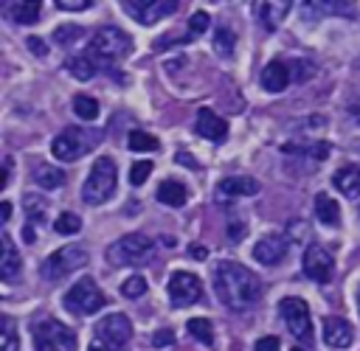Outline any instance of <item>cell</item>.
<instances>
[{
	"mask_svg": "<svg viewBox=\"0 0 360 351\" xmlns=\"http://www.w3.org/2000/svg\"><path fill=\"white\" fill-rule=\"evenodd\" d=\"M143 292H146L143 275H132V278H127V281L121 284V295H124V298H141Z\"/></svg>",
	"mask_w": 360,
	"mask_h": 351,
	"instance_id": "obj_36",
	"label": "cell"
},
{
	"mask_svg": "<svg viewBox=\"0 0 360 351\" xmlns=\"http://www.w3.org/2000/svg\"><path fill=\"white\" fill-rule=\"evenodd\" d=\"M278 312H281V320H284L287 331H290L295 340L307 343V340L312 337V320H309V306H307V300H301V298H284L281 306H278Z\"/></svg>",
	"mask_w": 360,
	"mask_h": 351,
	"instance_id": "obj_10",
	"label": "cell"
},
{
	"mask_svg": "<svg viewBox=\"0 0 360 351\" xmlns=\"http://www.w3.org/2000/svg\"><path fill=\"white\" fill-rule=\"evenodd\" d=\"M121 6H124V11H127L135 22L152 25V22H158V20L169 17V14H174L180 3H177V0H127V3H121Z\"/></svg>",
	"mask_w": 360,
	"mask_h": 351,
	"instance_id": "obj_12",
	"label": "cell"
},
{
	"mask_svg": "<svg viewBox=\"0 0 360 351\" xmlns=\"http://www.w3.org/2000/svg\"><path fill=\"white\" fill-rule=\"evenodd\" d=\"M284 152L287 154H298V157H307V160H323L329 154V146L323 140H307L304 146L301 143H284Z\"/></svg>",
	"mask_w": 360,
	"mask_h": 351,
	"instance_id": "obj_23",
	"label": "cell"
},
{
	"mask_svg": "<svg viewBox=\"0 0 360 351\" xmlns=\"http://www.w3.org/2000/svg\"><path fill=\"white\" fill-rule=\"evenodd\" d=\"M65 70H68V73H73L79 81H87V79H93V76H96L98 65H96L87 53H79V56H70V59L65 62Z\"/></svg>",
	"mask_w": 360,
	"mask_h": 351,
	"instance_id": "obj_25",
	"label": "cell"
},
{
	"mask_svg": "<svg viewBox=\"0 0 360 351\" xmlns=\"http://www.w3.org/2000/svg\"><path fill=\"white\" fill-rule=\"evenodd\" d=\"M8 216H11V202H3V205H0V219L8 222Z\"/></svg>",
	"mask_w": 360,
	"mask_h": 351,
	"instance_id": "obj_45",
	"label": "cell"
},
{
	"mask_svg": "<svg viewBox=\"0 0 360 351\" xmlns=\"http://www.w3.org/2000/svg\"><path fill=\"white\" fill-rule=\"evenodd\" d=\"M194 129H197L205 140H214V143L225 140V135H228L225 118H219L214 110H200V112H197V121H194Z\"/></svg>",
	"mask_w": 360,
	"mask_h": 351,
	"instance_id": "obj_16",
	"label": "cell"
},
{
	"mask_svg": "<svg viewBox=\"0 0 360 351\" xmlns=\"http://www.w3.org/2000/svg\"><path fill=\"white\" fill-rule=\"evenodd\" d=\"M233 45H236V37L231 28H219L214 34V51L222 56V59H231L233 56Z\"/></svg>",
	"mask_w": 360,
	"mask_h": 351,
	"instance_id": "obj_33",
	"label": "cell"
},
{
	"mask_svg": "<svg viewBox=\"0 0 360 351\" xmlns=\"http://www.w3.org/2000/svg\"><path fill=\"white\" fill-rule=\"evenodd\" d=\"M53 37H56V42H73L79 37V25H59Z\"/></svg>",
	"mask_w": 360,
	"mask_h": 351,
	"instance_id": "obj_38",
	"label": "cell"
},
{
	"mask_svg": "<svg viewBox=\"0 0 360 351\" xmlns=\"http://www.w3.org/2000/svg\"><path fill=\"white\" fill-rule=\"evenodd\" d=\"M96 345H101L104 351H127L129 337H132V323L124 312H112L107 317H101L96 323Z\"/></svg>",
	"mask_w": 360,
	"mask_h": 351,
	"instance_id": "obj_7",
	"label": "cell"
},
{
	"mask_svg": "<svg viewBox=\"0 0 360 351\" xmlns=\"http://www.w3.org/2000/svg\"><path fill=\"white\" fill-rule=\"evenodd\" d=\"M87 351H104V348H101V345H96V343H93V345H90V348H87Z\"/></svg>",
	"mask_w": 360,
	"mask_h": 351,
	"instance_id": "obj_48",
	"label": "cell"
},
{
	"mask_svg": "<svg viewBox=\"0 0 360 351\" xmlns=\"http://www.w3.org/2000/svg\"><path fill=\"white\" fill-rule=\"evenodd\" d=\"M352 115H354V121L360 124V107H354V110H352Z\"/></svg>",
	"mask_w": 360,
	"mask_h": 351,
	"instance_id": "obj_47",
	"label": "cell"
},
{
	"mask_svg": "<svg viewBox=\"0 0 360 351\" xmlns=\"http://www.w3.org/2000/svg\"><path fill=\"white\" fill-rule=\"evenodd\" d=\"M39 6L42 3H8V14L20 25H34L39 20Z\"/></svg>",
	"mask_w": 360,
	"mask_h": 351,
	"instance_id": "obj_27",
	"label": "cell"
},
{
	"mask_svg": "<svg viewBox=\"0 0 360 351\" xmlns=\"http://www.w3.org/2000/svg\"><path fill=\"white\" fill-rule=\"evenodd\" d=\"M186 329H188V334H191L194 340H200V343H205V345L214 343V326H211V320H205V317H191Z\"/></svg>",
	"mask_w": 360,
	"mask_h": 351,
	"instance_id": "obj_30",
	"label": "cell"
},
{
	"mask_svg": "<svg viewBox=\"0 0 360 351\" xmlns=\"http://www.w3.org/2000/svg\"><path fill=\"white\" fill-rule=\"evenodd\" d=\"M0 241H3L0 278H3L6 284H11V281L20 275V270H22V258H20V253H17V247H14V241H11V236H8V233H3V236H0Z\"/></svg>",
	"mask_w": 360,
	"mask_h": 351,
	"instance_id": "obj_17",
	"label": "cell"
},
{
	"mask_svg": "<svg viewBox=\"0 0 360 351\" xmlns=\"http://www.w3.org/2000/svg\"><path fill=\"white\" fill-rule=\"evenodd\" d=\"M53 230L59 233V236H73V233H79L82 230V219L76 216V213H59L56 219H53Z\"/></svg>",
	"mask_w": 360,
	"mask_h": 351,
	"instance_id": "obj_34",
	"label": "cell"
},
{
	"mask_svg": "<svg viewBox=\"0 0 360 351\" xmlns=\"http://www.w3.org/2000/svg\"><path fill=\"white\" fill-rule=\"evenodd\" d=\"M208 22H211L208 11H194V14H191V20H188V34L183 37V42H188V39L200 37V34H202V31L208 28Z\"/></svg>",
	"mask_w": 360,
	"mask_h": 351,
	"instance_id": "obj_35",
	"label": "cell"
},
{
	"mask_svg": "<svg viewBox=\"0 0 360 351\" xmlns=\"http://www.w3.org/2000/svg\"><path fill=\"white\" fill-rule=\"evenodd\" d=\"M332 183L338 185V191H340L343 197H349V199L360 197V166H354V163L340 166V168L332 174Z\"/></svg>",
	"mask_w": 360,
	"mask_h": 351,
	"instance_id": "obj_19",
	"label": "cell"
},
{
	"mask_svg": "<svg viewBox=\"0 0 360 351\" xmlns=\"http://www.w3.org/2000/svg\"><path fill=\"white\" fill-rule=\"evenodd\" d=\"M214 292L228 309L245 312L262 298V284L248 267L236 261H219L214 267Z\"/></svg>",
	"mask_w": 360,
	"mask_h": 351,
	"instance_id": "obj_1",
	"label": "cell"
},
{
	"mask_svg": "<svg viewBox=\"0 0 360 351\" xmlns=\"http://www.w3.org/2000/svg\"><path fill=\"white\" fill-rule=\"evenodd\" d=\"M104 303H107V298H104V292L98 289V284H96L93 278H79V281L68 289V295H65V306H68L73 314H93V312H98Z\"/></svg>",
	"mask_w": 360,
	"mask_h": 351,
	"instance_id": "obj_9",
	"label": "cell"
},
{
	"mask_svg": "<svg viewBox=\"0 0 360 351\" xmlns=\"http://www.w3.org/2000/svg\"><path fill=\"white\" fill-rule=\"evenodd\" d=\"M115 185H118V168H115V160L112 157H98L82 185V199L87 205H104L112 194H115Z\"/></svg>",
	"mask_w": 360,
	"mask_h": 351,
	"instance_id": "obj_3",
	"label": "cell"
},
{
	"mask_svg": "<svg viewBox=\"0 0 360 351\" xmlns=\"http://www.w3.org/2000/svg\"><path fill=\"white\" fill-rule=\"evenodd\" d=\"M0 351H17V326L14 317H0Z\"/></svg>",
	"mask_w": 360,
	"mask_h": 351,
	"instance_id": "obj_31",
	"label": "cell"
},
{
	"mask_svg": "<svg viewBox=\"0 0 360 351\" xmlns=\"http://www.w3.org/2000/svg\"><path fill=\"white\" fill-rule=\"evenodd\" d=\"M155 253V241L143 233H127L121 236L118 241L110 244L107 250V261L112 267H138V264H146Z\"/></svg>",
	"mask_w": 360,
	"mask_h": 351,
	"instance_id": "obj_4",
	"label": "cell"
},
{
	"mask_svg": "<svg viewBox=\"0 0 360 351\" xmlns=\"http://www.w3.org/2000/svg\"><path fill=\"white\" fill-rule=\"evenodd\" d=\"M315 216L323 225H338L340 222V208L329 194H315Z\"/></svg>",
	"mask_w": 360,
	"mask_h": 351,
	"instance_id": "obj_26",
	"label": "cell"
},
{
	"mask_svg": "<svg viewBox=\"0 0 360 351\" xmlns=\"http://www.w3.org/2000/svg\"><path fill=\"white\" fill-rule=\"evenodd\" d=\"M177 163H183V166H188V168H197V163H194L191 154H180V152H177Z\"/></svg>",
	"mask_w": 360,
	"mask_h": 351,
	"instance_id": "obj_44",
	"label": "cell"
},
{
	"mask_svg": "<svg viewBox=\"0 0 360 351\" xmlns=\"http://www.w3.org/2000/svg\"><path fill=\"white\" fill-rule=\"evenodd\" d=\"M239 236H242V225H236V222H233V225H231V239L236 241Z\"/></svg>",
	"mask_w": 360,
	"mask_h": 351,
	"instance_id": "obj_46",
	"label": "cell"
},
{
	"mask_svg": "<svg viewBox=\"0 0 360 351\" xmlns=\"http://www.w3.org/2000/svg\"><path fill=\"white\" fill-rule=\"evenodd\" d=\"M287 250H290L287 236L270 233V236H262V239L253 244V258H256L259 264H264V267H276V264L287 256Z\"/></svg>",
	"mask_w": 360,
	"mask_h": 351,
	"instance_id": "obj_14",
	"label": "cell"
},
{
	"mask_svg": "<svg viewBox=\"0 0 360 351\" xmlns=\"http://www.w3.org/2000/svg\"><path fill=\"white\" fill-rule=\"evenodd\" d=\"M96 143H98V132H96V129L68 126V129H62V132L53 138L51 149H53V157H56V160L70 163V160H79L82 154H87Z\"/></svg>",
	"mask_w": 360,
	"mask_h": 351,
	"instance_id": "obj_5",
	"label": "cell"
},
{
	"mask_svg": "<svg viewBox=\"0 0 360 351\" xmlns=\"http://www.w3.org/2000/svg\"><path fill=\"white\" fill-rule=\"evenodd\" d=\"M174 343V331H169V329H160V331H155V337H152V345L155 348H169Z\"/></svg>",
	"mask_w": 360,
	"mask_h": 351,
	"instance_id": "obj_39",
	"label": "cell"
},
{
	"mask_svg": "<svg viewBox=\"0 0 360 351\" xmlns=\"http://www.w3.org/2000/svg\"><path fill=\"white\" fill-rule=\"evenodd\" d=\"M188 253H191V258H197V261H205V258H208V250H205V247H200V244H191V247H188Z\"/></svg>",
	"mask_w": 360,
	"mask_h": 351,
	"instance_id": "obj_42",
	"label": "cell"
},
{
	"mask_svg": "<svg viewBox=\"0 0 360 351\" xmlns=\"http://www.w3.org/2000/svg\"><path fill=\"white\" fill-rule=\"evenodd\" d=\"M56 6H59L62 11H82V8L93 6V3H90V0H56Z\"/></svg>",
	"mask_w": 360,
	"mask_h": 351,
	"instance_id": "obj_40",
	"label": "cell"
},
{
	"mask_svg": "<svg viewBox=\"0 0 360 351\" xmlns=\"http://www.w3.org/2000/svg\"><path fill=\"white\" fill-rule=\"evenodd\" d=\"M34 334V351H76V334L65 323L53 317H42L31 329Z\"/></svg>",
	"mask_w": 360,
	"mask_h": 351,
	"instance_id": "obj_6",
	"label": "cell"
},
{
	"mask_svg": "<svg viewBox=\"0 0 360 351\" xmlns=\"http://www.w3.org/2000/svg\"><path fill=\"white\" fill-rule=\"evenodd\" d=\"M290 6H292V3H256V14H259V20L264 22L267 31H276L278 22L287 17Z\"/></svg>",
	"mask_w": 360,
	"mask_h": 351,
	"instance_id": "obj_21",
	"label": "cell"
},
{
	"mask_svg": "<svg viewBox=\"0 0 360 351\" xmlns=\"http://www.w3.org/2000/svg\"><path fill=\"white\" fill-rule=\"evenodd\" d=\"M186 199H188V191H186L183 183H177V180H163V183L158 185V202L172 205V208H180Z\"/></svg>",
	"mask_w": 360,
	"mask_h": 351,
	"instance_id": "obj_22",
	"label": "cell"
},
{
	"mask_svg": "<svg viewBox=\"0 0 360 351\" xmlns=\"http://www.w3.org/2000/svg\"><path fill=\"white\" fill-rule=\"evenodd\" d=\"M129 51H132V39H129L121 28H115V25L98 28V31L90 37V42H87V56H90L98 67H110V65L127 59Z\"/></svg>",
	"mask_w": 360,
	"mask_h": 351,
	"instance_id": "obj_2",
	"label": "cell"
},
{
	"mask_svg": "<svg viewBox=\"0 0 360 351\" xmlns=\"http://www.w3.org/2000/svg\"><path fill=\"white\" fill-rule=\"evenodd\" d=\"M290 351H304V348H298V345H292V348H290Z\"/></svg>",
	"mask_w": 360,
	"mask_h": 351,
	"instance_id": "obj_49",
	"label": "cell"
},
{
	"mask_svg": "<svg viewBox=\"0 0 360 351\" xmlns=\"http://www.w3.org/2000/svg\"><path fill=\"white\" fill-rule=\"evenodd\" d=\"M149 171H152V163H149V160L135 163V166L129 168V183H132V185H143L146 177H149Z\"/></svg>",
	"mask_w": 360,
	"mask_h": 351,
	"instance_id": "obj_37",
	"label": "cell"
},
{
	"mask_svg": "<svg viewBox=\"0 0 360 351\" xmlns=\"http://www.w3.org/2000/svg\"><path fill=\"white\" fill-rule=\"evenodd\" d=\"M301 267H304V275H307L309 281H315V284H329V281H332V272H335V258H332V253H329L323 244H309V247L304 250Z\"/></svg>",
	"mask_w": 360,
	"mask_h": 351,
	"instance_id": "obj_13",
	"label": "cell"
},
{
	"mask_svg": "<svg viewBox=\"0 0 360 351\" xmlns=\"http://www.w3.org/2000/svg\"><path fill=\"white\" fill-rule=\"evenodd\" d=\"M256 351H278V340L276 337H259L256 340Z\"/></svg>",
	"mask_w": 360,
	"mask_h": 351,
	"instance_id": "obj_41",
	"label": "cell"
},
{
	"mask_svg": "<svg viewBox=\"0 0 360 351\" xmlns=\"http://www.w3.org/2000/svg\"><path fill=\"white\" fill-rule=\"evenodd\" d=\"M352 337H354V331H352L349 320H343V317H326V320H323V340H326L332 348H346V345H352Z\"/></svg>",
	"mask_w": 360,
	"mask_h": 351,
	"instance_id": "obj_18",
	"label": "cell"
},
{
	"mask_svg": "<svg viewBox=\"0 0 360 351\" xmlns=\"http://www.w3.org/2000/svg\"><path fill=\"white\" fill-rule=\"evenodd\" d=\"M22 208H25V213H28V219L34 225H42L45 216H48V202L42 197H37V194H25L22 197Z\"/></svg>",
	"mask_w": 360,
	"mask_h": 351,
	"instance_id": "obj_28",
	"label": "cell"
},
{
	"mask_svg": "<svg viewBox=\"0 0 360 351\" xmlns=\"http://www.w3.org/2000/svg\"><path fill=\"white\" fill-rule=\"evenodd\" d=\"M259 180L253 177H225L219 185H217V199L228 202V199H236V197H253L259 194Z\"/></svg>",
	"mask_w": 360,
	"mask_h": 351,
	"instance_id": "obj_15",
	"label": "cell"
},
{
	"mask_svg": "<svg viewBox=\"0 0 360 351\" xmlns=\"http://www.w3.org/2000/svg\"><path fill=\"white\" fill-rule=\"evenodd\" d=\"M87 264V250L82 244H68V247H59L53 250L45 261H42V278L48 281H59L76 270H82Z\"/></svg>",
	"mask_w": 360,
	"mask_h": 351,
	"instance_id": "obj_8",
	"label": "cell"
},
{
	"mask_svg": "<svg viewBox=\"0 0 360 351\" xmlns=\"http://www.w3.org/2000/svg\"><path fill=\"white\" fill-rule=\"evenodd\" d=\"M169 298H172V306H177V309L194 306L202 298L200 278L194 272H186V270L172 272V278H169Z\"/></svg>",
	"mask_w": 360,
	"mask_h": 351,
	"instance_id": "obj_11",
	"label": "cell"
},
{
	"mask_svg": "<svg viewBox=\"0 0 360 351\" xmlns=\"http://www.w3.org/2000/svg\"><path fill=\"white\" fill-rule=\"evenodd\" d=\"M34 183L42 188H62L65 185V171L51 166V163H39L34 166Z\"/></svg>",
	"mask_w": 360,
	"mask_h": 351,
	"instance_id": "obj_24",
	"label": "cell"
},
{
	"mask_svg": "<svg viewBox=\"0 0 360 351\" xmlns=\"http://www.w3.org/2000/svg\"><path fill=\"white\" fill-rule=\"evenodd\" d=\"M73 112L79 118H84V121H93V118H98V101L84 95V93H79V95H73Z\"/></svg>",
	"mask_w": 360,
	"mask_h": 351,
	"instance_id": "obj_32",
	"label": "cell"
},
{
	"mask_svg": "<svg viewBox=\"0 0 360 351\" xmlns=\"http://www.w3.org/2000/svg\"><path fill=\"white\" fill-rule=\"evenodd\" d=\"M287 84H290V67L284 62H270L262 70V87L267 93H281L287 90Z\"/></svg>",
	"mask_w": 360,
	"mask_h": 351,
	"instance_id": "obj_20",
	"label": "cell"
},
{
	"mask_svg": "<svg viewBox=\"0 0 360 351\" xmlns=\"http://www.w3.org/2000/svg\"><path fill=\"white\" fill-rule=\"evenodd\" d=\"M127 146H129L132 152H155L160 143H158V138H155V135H149V132H143V129H132V132H129Z\"/></svg>",
	"mask_w": 360,
	"mask_h": 351,
	"instance_id": "obj_29",
	"label": "cell"
},
{
	"mask_svg": "<svg viewBox=\"0 0 360 351\" xmlns=\"http://www.w3.org/2000/svg\"><path fill=\"white\" fill-rule=\"evenodd\" d=\"M28 45L34 48V53H37V56H45V53H48V48H45V45H42L37 37H31V39H28Z\"/></svg>",
	"mask_w": 360,
	"mask_h": 351,
	"instance_id": "obj_43",
	"label": "cell"
},
{
	"mask_svg": "<svg viewBox=\"0 0 360 351\" xmlns=\"http://www.w3.org/2000/svg\"><path fill=\"white\" fill-rule=\"evenodd\" d=\"M357 309H360V289H357Z\"/></svg>",
	"mask_w": 360,
	"mask_h": 351,
	"instance_id": "obj_50",
	"label": "cell"
}]
</instances>
